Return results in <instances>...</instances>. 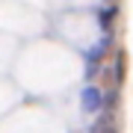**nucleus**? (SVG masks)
Masks as SVG:
<instances>
[{
	"label": "nucleus",
	"instance_id": "1",
	"mask_svg": "<svg viewBox=\"0 0 133 133\" xmlns=\"http://www.w3.org/2000/svg\"><path fill=\"white\" fill-rule=\"evenodd\" d=\"M80 101H83V109L86 112H101L104 109V95H101V89L98 86H86L83 89V95H80Z\"/></svg>",
	"mask_w": 133,
	"mask_h": 133
},
{
	"label": "nucleus",
	"instance_id": "2",
	"mask_svg": "<svg viewBox=\"0 0 133 133\" xmlns=\"http://www.w3.org/2000/svg\"><path fill=\"white\" fill-rule=\"evenodd\" d=\"M109 130H112V118H109V115H101V118L89 127V133H109Z\"/></svg>",
	"mask_w": 133,
	"mask_h": 133
},
{
	"label": "nucleus",
	"instance_id": "3",
	"mask_svg": "<svg viewBox=\"0 0 133 133\" xmlns=\"http://www.w3.org/2000/svg\"><path fill=\"white\" fill-rule=\"evenodd\" d=\"M115 15H118V9H115V6H109V9H101V27H109Z\"/></svg>",
	"mask_w": 133,
	"mask_h": 133
}]
</instances>
